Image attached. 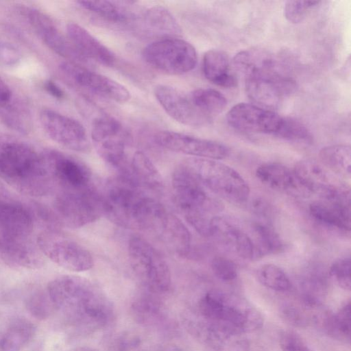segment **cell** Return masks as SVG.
<instances>
[{"label":"cell","mask_w":351,"mask_h":351,"mask_svg":"<svg viewBox=\"0 0 351 351\" xmlns=\"http://www.w3.org/2000/svg\"><path fill=\"white\" fill-rule=\"evenodd\" d=\"M47 292L56 310L69 322L86 332L106 327L112 318L113 309L106 295L88 279L63 275L50 281Z\"/></svg>","instance_id":"1"},{"label":"cell","mask_w":351,"mask_h":351,"mask_svg":"<svg viewBox=\"0 0 351 351\" xmlns=\"http://www.w3.org/2000/svg\"><path fill=\"white\" fill-rule=\"evenodd\" d=\"M0 178L21 193L47 195L53 187L41 154L7 134H0Z\"/></svg>","instance_id":"2"},{"label":"cell","mask_w":351,"mask_h":351,"mask_svg":"<svg viewBox=\"0 0 351 351\" xmlns=\"http://www.w3.org/2000/svg\"><path fill=\"white\" fill-rule=\"evenodd\" d=\"M103 211L117 226L151 232L165 207L138 187L117 178L102 195Z\"/></svg>","instance_id":"3"},{"label":"cell","mask_w":351,"mask_h":351,"mask_svg":"<svg viewBox=\"0 0 351 351\" xmlns=\"http://www.w3.org/2000/svg\"><path fill=\"white\" fill-rule=\"evenodd\" d=\"M198 308L203 321L223 344L234 336L258 330L264 322L262 313L252 304L219 291L205 293Z\"/></svg>","instance_id":"4"},{"label":"cell","mask_w":351,"mask_h":351,"mask_svg":"<svg viewBox=\"0 0 351 351\" xmlns=\"http://www.w3.org/2000/svg\"><path fill=\"white\" fill-rule=\"evenodd\" d=\"M204 187L223 199L243 203L250 196V187L234 169L215 160L189 158L182 163Z\"/></svg>","instance_id":"5"},{"label":"cell","mask_w":351,"mask_h":351,"mask_svg":"<svg viewBox=\"0 0 351 351\" xmlns=\"http://www.w3.org/2000/svg\"><path fill=\"white\" fill-rule=\"evenodd\" d=\"M91 139L99 156L117 171L118 176L129 173L126 151L132 138L120 121L107 114L95 117L91 123Z\"/></svg>","instance_id":"6"},{"label":"cell","mask_w":351,"mask_h":351,"mask_svg":"<svg viewBox=\"0 0 351 351\" xmlns=\"http://www.w3.org/2000/svg\"><path fill=\"white\" fill-rule=\"evenodd\" d=\"M128 256L134 275L149 292L158 295L169 291L171 285L169 267L147 241L140 237H131Z\"/></svg>","instance_id":"7"},{"label":"cell","mask_w":351,"mask_h":351,"mask_svg":"<svg viewBox=\"0 0 351 351\" xmlns=\"http://www.w3.org/2000/svg\"><path fill=\"white\" fill-rule=\"evenodd\" d=\"M51 211L60 226L83 227L104 215L101 194L94 186L76 191L58 190Z\"/></svg>","instance_id":"8"},{"label":"cell","mask_w":351,"mask_h":351,"mask_svg":"<svg viewBox=\"0 0 351 351\" xmlns=\"http://www.w3.org/2000/svg\"><path fill=\"white\" fill-rule=\"evenodd\" d=\"M295 88V82L279 73L269 58L245 74V89L254 104L274 110Z\"/></svg>","instance_id":"9"},{"label":"cell","mask_w":351,"mask_h":351,"mask_svg":"<svg viewBox=\"0 0 351 351\" xmlns=\"http://www.w3.org/2000/svg\"><path fill=\"white\" fill-rule=\"evenodd\" d=\"M36 244L43 256L66 270L85 271L94 266L90 252L56 228L41 232L37 237Z\"/></svg>","instance_id":"10"},{"label":"cell","mask_w":351,"mask_h":351,"mask_svg":"<svg viewBox=\"0 0 351 351\" xmlns=\"http://www.w3.org/2000/svg\"><path fill=\"white\" fill-rule=\"evenodd\" d=\"M143 57L154 68L172 75L190 72L197 62L195 47L189 42L174 37L149 44L143 51Z\"/></svg>","instance_id":"11"},{"label":"cell","mask_w":351,"mask_h":351,"mask_svg":"<svg viewBox=\"0 0 351 351\" xmlns=\"http://www.w3.org/2000/svg\"><path fill=\"white\" fill-rule=\"evenodd\" d=\"M171 184L173 201L184 215L186 221L198 216H210L220 204L215 202L207 194L204 186L181 163L172 174Z\"/></svg>","instance_id":"12"},{"label":"cell","mask_w":351,"mask_h":351,"mask_svg":"<svg viewBox=\"0 0 351 351\" xmlns=\"http://www.w3.org/2000/svg\"><path fill=\"white\" fill-rule=\"evenodd\" d=\"M294 172L311 193L323 199L350 206L347 186L328 169L315 160H302L294 167Z\"/></svg>","instance_id":"13"},{"label":"cell","mask_w":351,"mask_h":351,"mask_svg":"<svg viewBox=\"0 0 351 351\" xmlns=\"http://www.w3.org/2000/svg\"><path fill=\"white\" fill-rule=\"evenodd\" d=\"M51 182L60 191H82L93 187L89 168L79 160L60 151L41 153Z\"/></svg>","instance_id":"14"},{"label":"cell","mask_w":351,"mask_h":351,"mask_svg":"<svg viewBox=\"0 0 351 351\" xmlns=\"http://www.w3.org/2000/svg\"><path fill=\"white\" fill-rule=\"evenodd\" d=\"M39 119L45 133L56 143L78 152L90 149L86 130L77 120L51 109L43 110Z\"/></svg>","instance_id":"15"},{"label":"cell","mask_w":351,"mask_h":351,"mask_svg":"<svg viewBox=\"0 0 351 351\" xmlns=\"http://www.w3.org/2000/svg\"><path fill=\"white\" fill-rule=\"evenodd\" d=\"M20 12L38 37L52 51L70 62L77 64L88 62L45 12L28 6L21 7Z\"/></svg>","instance_id":"16"},{"label":"cell","mask_w":351,"mask_h":351,"mask_svg":"<svg viewBox=\"0 0 351 351\" xmlns=\"http://www.w3.org/2000/svg\"><path fill=\"white\" fill-rule=\"evenodd\" d=\"M154 141L167 149L195 158L218 160L230 154L229 148L221 143L174 131H159L156 133Z\"/></svg>","instance_id":"17"},{"label":"cell","mask_w":351,"mask_h":351,"mask_svg":"<svg viewBox=\"0 0 351 351\" xmlns=\"http://www.w3.org/2000/svg\"><path fill=\"white\" fill-rule=\"evenodd\" d=\"M61 72L80 87L89 90L100 96L117 103H125L130 99V93L117 81L88 70L79 64L66 61L60 65Z\"/></svg>","instance_id":"18"},{"label":"cell","mask_w":351,"mask_h":351,"mask_svg":"<svg viewBox=\"0 0 351 351\" xmlns=\"http://www.w3.org/2000/svg\"><path fill=\"white\" fill-rule=\"evenodd\" d=\"M282 119L273 110L247 103L234 105L226 114L228 123L237 130L273 135L278 131Z\"/></svg>","instance_id":"19"},{"label":"cell","mask_w":351,"mask_h":351,"mask_svg":"<svg viewBox=\"0 0 351 351\" xmlns=\"http://www.w3.org/2000/svg\"><path fill=\"white\" fill-rule=\"evenodd\" d=\"M156 100L164 110L176 121L193 127L207 124L211 119L200 112L190 97L169 85L158 84L154 88Z\"/></svg>","instance_id":"20"},{"label":"cell","mask_w":351,"mask_h":351,"mask_svg":"<svg viewBox=\"0 0 351 351\" xmlns=\"http://www.w3.org/2000/svg\"><path fill=\"white\" fill-rule=\"evenodd\" d=\"M34 215L22 202L0 193V236L11 239H30Z\"/></svg>","instance_id":"21"},{"label":"cell","mask_w":351,"mask_h":351,"mask_svg":"<svg viewBox=\"0 0 351 351\" xmlns=\"http://www.w3.org/2000/svg\"><path fill=\"white\" fill-rule=\"evenodd\" d=\"M211 237L218 238L239 257L245 260L254 259L253 239L234 219L213 216L211 219Z\"/></svg>","instance_id":"22"},{"label":"cell","mask_w":351,"mask_h":351,"mask_svg":"<svg viewBox=\"0 0 351 351\" xmlns=\"http://www.w3.org/2000/svg\"><path fill=\"white\" fill-rule=\"evenodd\" d=\"M256 175L263 184L275 191L300 197H307L311 194L293 169L291 170L282 165H262L257 168Z\"/></svg>","instance_id":"23"},{"label":"cell","mask_w":351,"mask_h":351,"mask_svg":"<svg viewBox=\"0 0 351 351\" xmlns=\"http://www.w3.org/2000/svg\"><path fill=\"white\" fill-rule=\"evenodd\" d=\"M0 261L20 268L34 269L43 264V254L30 239H11L0 236Z\"/></svg>","instance_id":"24"},{"label":"cell","mask_w":351,"mask_h":351,"mask_svg":"<svg viewBox=\"0 0 351 351\" xmlns=\"http://www.w3.org/2000/svg\"><path fill=\"white\" fill-rule=\"evenodd\" d=\"M66 32L69 39L87 60L90 59L106 66L115 64V54L82 26L69 23Z\"/></svg>","instance_id":"25"},{"label":"cell","mask_w":351,"mask_h":351,"mask_svg":"<svg viewBox=\"0 0 351 351\" xmlns=\"http://www.w3.org/2000/svg\"><path fill=\"white\" fill-rule=\"evenodd\" d=\"M311 216L317 222L331 228L350 231V206L328 200L316 201L310 204Z\"/></svg>","instance_id":"26"},{"label":"cell","mask_w":351,"mask_h":351,"mask_svg":"<svg viewBox=\"0 0 351 351\" xmlns=\"http://www.w3.org/2000/svg\"><path fill=\"white\" fill-rule=\"evenodd\" d=\"M202 69L205 77L214 84L232 88L237 85V79L230 72V60L223 51L209 50L205 53Z\"/></svg>","instance_id":"27"},{"label":"cell","mask_w":351,"mask_h":351,"mask_svg":"<svg viewBox=\"0 0 351 351\" xmlns=\"http://www.w3.org/2000/svg\"><path fill=\"white\" fill-rule=\"evenodd\" d=\"M130 173L134 183L138 187L153 191L163 188L162 176L149 158L141 151L136 152L130 161Z\"/></svg>","instance_id":"28"},{"label":"cell","mask_w":351,"mask_h":351,"mask_svg":"<svg viewBox=\"0 0 351 351\" xmlns=\"http://www.w3.org/2000/svg\"><path fill=\"white\" fill-rule=\"evenodd\" d=\"M159 237L180 255H187L190 251L189 230L180 218L170 212Z\"/></svg>","instance_id":"29"},{"label":"cell","mask_w":351,"mask_h":351,"mask_svg":"<svg viewBox=\"0 0 351 351\" xmlns=\"http://www.w3.org/2000/svg\"><path fill=\"white\" fill-rule=\"evenodd\" d=\"M254 246V258L277 254L282 250V241L274 228L268 223L256 221L252 226Z\"/></svg>","instance_id":"30"},{"label":"cell","mask_w":351,"mask_h":351,"mask_svg":"<svg viewBox=\"0 0 351 351\" xmlns=\"http://www.w3.org/2000/svg\"><path fill=\"white\" fill-rule=\"evenodd\" d=\"M322 164L340 178L350 176L351 149L349 145H333L323 147L319 153Z\"/></svg>","instance_id":"31"},{"label":"cell","mask_w":351,"mask_h":351,"mask_svg":"<svg viewBox=\"0 0 351 351\" xmlns=\"http://www.w3.org/2000/svg\"><path fill=\"white\" fill-rule=\"evenodd\" d=\"M195 106L212 119L221 113L227 106L226 97L215 89L201 88L194 90L189 95Z\"/></svg>","instance_id":"32"},{"label":"cell","mask_w":351,"mask_h":351,"mask_svg":"<svg viewBox=\"0 0 351 351\" xmlns=\"http://www.w3.org/2000/svg\"><path fill=\"white\" fill-rule=\"evenodd\" d=\"M321 322L330 337L339 341H350V301L345 303L335 314L321 316Z\"/></svg>","instance_id":"33"},{"label":"cell","mask_w":351,"mask_h":351,"mask_svg":"<svg viewBox=\"0 0 351 351\" xmlns=\"http://www.w3.org/2000/svg\"><path fill=\"white\" fill-rule=\"evenodd\" d=\"M145 22L152 30L167 36H177L181 32L180 27L171 14L162 6L149 8L145 13Z\"/></svg>","instance_id":"34"},{"label":"cell","mask_w":351,"mask_h":351,"mask_svg":"<svg viewBox=\"0 0 351 351\" xmlns=\"http://www.w3.org/2000/svg\"><path fill=\"white\" fill-rule=\"evenodd\" d=\"M32 323L19 319L12 324L0 339V351H20L34 333Z\"/></svg>","instance_id":"35"},{"label":"cell","mask_w":351,"mask_h":351,"mask_svg":"<svg viewBox=\"0 0 351 351\" xmlns=\"http://www.w3.org/2000/svg\"><path fill=\"white\" fill-rule=\"evenodd\" d=\"M77 3L83 9L112 22L123 23L128 19V13L126 9L117 2L78 1Z\"/></svg>","instance_id":"36"},{"label":"cell","mask_w":351,"mask_h":351,"mask_svg":"<svg viewBox=\"0 0 351 351\" xmlns=\"http://www.w3.org/2000/svg\"><path fill=\"white\" fill-rule=\"evenodd\" d=\"M274 135L298 144L308 145L313 142L311 131L300 121L289 117H282L280 127Z\"/></svg>","instance_id":"37"},{"label":"cell","mask_w":351,"mask_h":351,"mask_svg":"<svg viewBox=\"0 0 351 351\" xmlns=\"http://www.w3.org/2000/svg\"><path fill=\"white\" fill-rule=\"evenodd\" d=\"M258 281L273 291L284 292L290 289L291 282L285 271L274 264H265L256 272Z\"/></svg>","instance_id":"38"},{"label":"cell","mask_w":351,"mask_h":351,"mask_svg":"<svg viewBox=\"0 0 351 351\" xmlns=\"http://www.w3.org/2000/svg\"><path fill=\"white\" fill-rule=\"evenodd\" d=\"M154 293H144L137 297L132 303V313L141 322H147L154 319L160 311V304Z\"/></svg>","instance_id":"39"},{"label":"cell","mask_w":351,"mask_h":351,"mask_svg":"<svg viewBox=\"0 0 351 351\" xmlns=\"http://www.w3.org/2000/svg\"><path fill=\"white\" fill-rule=\"evenodd\" d=\"M27 308L34 317L43 319L49 317L56 310L47 291L32 294L27 300Z\"/></svg>","instance_id":"40"},{"label":"cell","mask_w":351,"mask_h":351,"mask_svg":"<svg viewBox=\"0 0 351 351\" xmlns=\"http://www.w3.org/2000/svg\"><path fill=\"white\" fill-rule=\"evenodd\" d=\"M320 3L319 1H287L284 6L285 17L291 23H300L304 19L308 10Z\"/></svg>","instance_id":"41"},{"label":"cell","mask_w":351,"mask_h":351,"mask_svg":"<svg viewBox=\"0 0 351 351\" xmlns=\"http://www.w3.org/2000/svg\"><path fill=\"white\" fill-rule=\"evenodd\" d=\"M329 275L340 287L350 291L351 287L350 258H342L335 261L330 267Z\"/></svg>","instance_id":"42"},{"label":"cell","mask_w":351,"mask_h":351,"mask_svg":"<svg viewBox=\"0 0 351 351\" xmlns=\"http://www.w3.org/2000/svg\"><path fill=\"white\" fill-rule=\"evenodd\" d=\"M211 268L216 277L224 282L232 281L237 276L235 263L223 256L215 257L211 262Z\"/></svg>","instance_id":"43"},{"label":"cell","mask_w":351,"mask_h":351,"mask_svg":"<svg viewBox=\"0 0 351 351\" xmlns=\"http://www.w3.org/2000/svg\"><path fill=\"white\" fill-rule=\"evenodd\" d=\"M282 351H311L301 337L291 331H284L280 339Z\"/></svg>","instance_id":"44"},{"label":"cell","mask_w":351,"mask_h":351,"mask_svg":"<svg viewBox=\"0 0 351 351\" xmlns=\"http://www.w3.org/2000/svg\"><path fill=\"white\" fill-rule=\"evenodd\" d=\"M22 54L14 45L0 40V64L14 66L21 60Z\"/></svg>","instance_id":"45"},{"label":"cell","mask_w":351,"mask_h":351,"mask_svg":"<svg viewBox=\"0 0 351 351\" xmlns=\"http://www.w3.org/2000/svg\"><path fill=\"white\" fill-rule=\"evenodd\" d=\"M12 93L10 86L0 76V107L5 109L11 107Z\"/></svg>","instance_id":"46"},{"label":"cell","mask_w":351,"mask_h":351,"mask_svg":"<svg viewBox=\"0 0 351 351\" xmlns=\"http://www.w3.org/2000/svg\"><path fill=\"white\" fill-rule=\"evenodd\" d=\"M253 211L258 216L267 218L271 214V208L268 203L262 199L257 198L252 204Z\"/></svg>","instance_id":"47"},{"label":"cell","mask_w":351,"mask_h":351,"mask_svg":"<svg viewBox=\"0 0 351 351\" xmlns=\"http://www.w3.org/2000/svg\"><path fill=\"white\" fill-rule=\"evenodd\" d=\"M44 88L49 94L57 99H62L64 97L63 90L52 80L46 81L44 84Z\"/></svg>","instance_id":"48"},{"label":"cell","mask_w":351,"mask_h":351,"mask_svg":"<svg viewBox=\"0 0 351 351\" xmlns=\"http://www.w3.org/2000/svg\"><path fill=\"white\" fill-rule=\"evenodd\" d=\"M69 351H97L96 350L85 346L77 347L70 350Z\"/></svg>","instance_id":"49"},{"label":"cell","mask_w":351,"mask_h":351,"mask_svg":"<svg viewBox=\"0 0 351 351\" xmlns=\"http://www.w3.org/2000/svg\"><path fill=\"white\" fill-rule=\"evenodd\" d=\"M160 351H179L176 348L169 347Z\"/></svg>","instance_id":"50"}]
</instances>
